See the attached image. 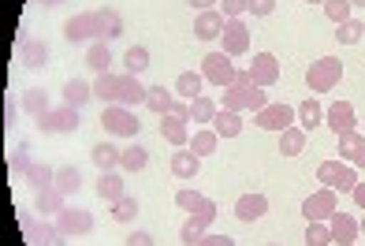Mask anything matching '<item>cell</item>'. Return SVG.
Returning <instances> with one entry per match:
<instances>
[{"instance_id": "1", "label": "cell", "mask_w": 365, "mask_h": 246, "mask_svg": "<svg viewBox=\"0 0 365 246\" xmlns=\"http://www.w3.org/2000/svg\"><path fill=\"white\" fill-rule=\"evenodd\" d=\"M343 82V60L339 56H321L306 68V86L313 93H331Z\"/></svg>"}, {"instance_id": "2", "label": "cell", "mask_w": 365, "mask_h": 246, "mask_svg": "<svg viewBox=\"0 0 365 246\" xmlns=\"http://www.w3.org/2000/svg\"><path fill=\"white\" fill-rule=\"evenodd\" d=\"M317 183L331 187L336 194H351L354 183H358V172H354V164H346V160H321L317 164Z\"/></svg>"}, {"instance_id": "3", "label": "cell", "mask_w": 365, "mask_h": 246, "mask_svg": "<svg viewBox=\"0 0 365 246\" xmlns=\"http://www.w3.org/2000/svg\"><path fill=\"white\" fill-rule=\"evenodd\" d=\"M339 212V194L331 190V187H321V190H313V194H306V202H302V217L309 220V224H328L331 217Z\"/></svg>"}, {"instance_id": "4", "label": "cell", "mask_w": 365, "mask_h": 246, "mask_svg": "<svg viewBox=\"0 0 365 246\" xmlns=\"http://www.w3.org/2000/svg\"><path fill=\"white\" fill-rule=\"evenodd\" d=\"M78 127H82V116H78V108H71V105L48 108L45 116H38V130H41V135H75Z\"/></svg>"}, {"instance_id": "5", "label": "cell", "mask_w": 365, "mask_h": 246, "mask_svg": "<svg viewBox=\"0 0 365 246\" xmlns=\"http://www.w3.org/2000/svg\"><path fill=\"white\" fill-rule=\"evenodd\" d=\"M101 127L108 130L112 138H135L138 130H142L138 116H135L127 105H108V108L101 112Z\"/></svg>"}, {"instance_id": "6", "label": "cell", "mask_w": 365, "mask_h": 246, "mask_svg": "<svg viewBox=\"0 0 365 246\" xmlns=\"http://www.w3.org/2000/svg\"><path fill=\"white\" fill-rule=\"evenodd\" d=\"M235 63H231V56L227 53H205V60H202V78L209 82V86H220V90H227L231 82H235Z\"/></svg>"}, {"instance_id": "7", "label": "cell", "mask_w": 365, "mask_h": 246, "mask_svg": "<svg viewBox=\"0 0 365 246\" xmlns=\"http://www.w3.org/2000/svg\"><path fill=\"white\" fill-rule=\"evenodd\" d=\"M23 232H26L30 246H63V242H68V235L56 227V220L53 224H48V220H30L26 209H23Z\"/></svg>"}, {"instance_id": "8", "label": "cell", "mask_w": 365, "mask_h": 246, "mask_svg": "<svg viewBox=\"0 0 365 246\" xmlns=\"http://www.w3.org/2000/svg\"><path fill=\"white\" fill-rule=\"evenodd\" d=\"M250 30H246V23L242 19H227V26H224V34H220V53H227L231 60L235 56H246L250 53Z\"/></svg>"}, {"instance_id": "9", "label": "cell", "mask_w": 365, "mask_h": 246, "mask_svg": "<svg viewBox=\"0 0 365 246\" xmlns=\"http://www.w3.org/2000/svg\"><path fill=\"white\" fill-rule=\"evenodd\" d=\"M294 120H298V112L291 105H264L261 112H254V123L261 130H287L294 127Z\"/></svg>"}, {"instance_id": "10", "label": "cell", "mask_w": 365, "mask_h": 246, "mask_svg": "<svg viewBox=\"0 0 365 246\" xmlns=\"http://www.w3.org/2000/svg\"><path fill=\"white\" fill-rule=\"evenodd\" d=\"M250 82L254 86H261V90H269V86H276V78H279V60L272 56V53H254V60H250Z\"/></svg>"}, {"instance_id": "11", "label": "cell", "mask_w": 365, "mask_h": 246, "mask_svg": "<svg viewBox=\"0 0 365 246\" xmlns=\"http://www.w3.org/2000/svg\"><path fill=\"white\" fill-rule=\"evenodd\" d=\"M56 227L68 239H75V235H90L93 232V212H86V209H75V205H68L56 217Z\"/></svg>"}, {"instance_id": "12", "label": "cell", "mask_w": 365, "mask_h": 246, "mask_svg": "<svg viewBox=\"0 0 365 246\" xmlns=\"http://www.w3.org/2000/svg\"><path fill=\"white\" fill-rule=\"evenodd\" d=\"M63 38H68V45L97 41V19H93V11H78V15H71V19L63 23Z\"/></svg>"}, {"instance_id": "13", "label": "cell", "mask_w": 365, "mask_h": 246, "mask_svg": "<svg viewBox=\"0 0 365 246\" xmlns=\"http://www.w3.org/2000/svg\"><path fill=\"white\" fill-rule=\"evenodd\" d=\"M324 123L331 127V135H336V138H343V135H351V130H358L354 105H351V101H336V105L324 112Z\"/></svg>"}, {"instance_id": "14", "label": "cell", "mask_w": 365, "mask_h": 246, "mask_svg": "<svg viewBox=\"0 0 365 246\" xmlns=\"http://www.w3.org/2000/svg\"><path fill=\"white\" fill-rule=\"evenodd\" d=\"M224 26H227V19H224L220 8H209V11L194 15V38L197 41H217L224 34Z\"/></svg>"}, {"instance_id": "15", "label": "cell", "mask_w": 365, "mask_h": 246, "mask_svg": "<svg viewBox=\"0 0 365 246\" xmlns=\"http://www.w3.org/2000/svg\"><path fill=\"white\" fill-rule=\"evenodd\" d=\"M331 227V246H354L361 227H358V217H351V212H336V217L328 220Z\"/></svg>"}, {"instance_id": "16", "label": "cell", "mask_w": 365, "mask_h": 246, "mask_svg": "<svg viewBox=\"0 0 365 246\" xmlns=\"http://www.w3.org/2000/svg\"><path fill=\"white\" fill-rule=\"evenodd\" d=\"M217 220V212H194V217H187L182 220V227H179V242L182 246H197L205 235H209V224Z\"/></svg>"}, {"instance_id": "17", "label": "cell", "mask_w": 365, "mask_h": 246, "mask_svg": "<svg viewBox=\"0 0 365 246\" xmlns=\"http://www.w3.org/2000/svg\"><path fill=\"white\" fill-rule=\"evenodd\" d=\"M19 63L30 71H38L48 63V45L41 38H19Z\"/></svg>"}, {"instance_id": "18", "label": "cell", "mask_w": 365, "mask_h": 246, "mask_svg": "<svg viewBox=\"0 0 365 246\" xmlns=\"http://www.w3.org/2000/svg\"><path fill=\"white\" fill-rule=\"evenodd\" d=\"M187 123L190 120H179V116H160V138L168 142V145H175V150H187L190 145V130H187Z\"/></svg>"}, {"instance_id": "19", "label": "cell", "mask_w": 365, "mask_h": 246, "mask_svg": "<svg viewBox=\"0 0 365 246\" xmlns=\"http://www.w3.org/2000/svg\"><path fill=\"white\" fill-rule=\"evenodd\" d=\"M336 153H339L346 164H354V168H365V135H361V130L343 135V138L336 142Z\"/></svg>"}, {"instance_id": "20", "label": "cell", "mask_w": 365, "mask_h": 246, "mask_svg": "<svg viewBox=\"0 0 365 246\" xmlns=\"http://www.w3.org/2000/svg\"><path fill=\"white\" fill-rule=\"evenodd\" d=\"M93 19H97V41H115L123 34V15L115 8H97Z\"/></svg>"}, {"instance_id": "21", "label": "cell", "mask_w": 365, "mask_h": 246, "mask_svg": "<svg viewBox=\"0 0 365 246\" xmlns=\"http://www.w3.org/2000/svg\"><path fill=\"white\" fill-rule=\"evenodd\" d=\"M145 86L138 82V75H120V90H115V105H127V108H135V105H145Z\"/></svg>"}, {"instance_id": "22", "label": "cell", "mask_w": 365, "mask_h": 246, "mask_svg": "<svg viewBox=\"0 0 365 246\" xmlns=\"http://www.w3.org/2000/svg\"><path fill=\"white\" fill-rule=\"evenodd\" d=\"M264 212H269V198H264V194H242V198L235 202V217H239L242 224L261 220Z\"/></svg>"}, {"instance_id": "23", "label": "cell", "mask_w": 365, "mask_h": 246, "mask_svg": "<svg viewBox=\"0 0 365 246\" xmlns=\"http://www.w3.org/2000/svg\"><path fill=\"white\" fill-rule=\"evenodd\" d=\"M123 194H127V179H123V172H120V168L97 175V198H105V202H120Z\"/></svg>"}, {"instance_id": "24", "label": "cell", "mask_w": 365, "mask_h": 246, "mask_svg": "<svg viewBox=\"0 0 365 246\" xmlns=\"http://www.w3.org/2000/svg\"><path fill=\"white\" fill-rule=\"evenodd\" d=\"M175 205L187 212V217H194V212H217V202L205 198V194H197V190H175Z\"/></svg>"}, {"instance_id": "25", "label": "cell", "mask_w": 365, "mask_h": 246, "mask_svg": "<svg viewBox=\"0 0 365 246\" xmlns=\"http://www.w3.org/2000/svg\"><path fill=\"white\" fill-rule=\"evenodd\" d=\"M34 209H38V212H45V217H60V212L68 209V194L56 190V187L38 190V194H34Z\"/></svg>"}, {"instance_id": "26", "label": "cell", "mask_w": 365, "mask_h": 246, "mask_svg": "<svg viewBox=\"0 0 365 246\" xmlns=\"http://www.w3.org/2000/svg\"><path fill=\"white\" fill-rule=\"evenodd\" d=\"M120 157H123V150H115L112 142H97L90 150V160H93L97 172H115L120 168Z\"/></svg>"}, {"instance_id": "27", "label": "cell", "mask_w": 365, "mask_h": 246, "mask_svg": "<svg viewBox=\"0 0 365 246\" xmlns=\"http://www.w3.org/2000/svg\"><path fill=\"white\" fill-rule=\"evenodd\" d=\"M90 97H93V82H86V78H68L63 82V105L82 108Z\"/></svg>"}, {"instance_id": "28", "label": "cell", "mask_w": 365, "mask_h": 246, "mask_svg": "<svg viewBox=\"0 0 365 246\" xmlns=\"http://www.w3.org/2000/svg\"><path fill=\"white\" fill-rule=\"evenodd\" d=\"M197 168H202V157H197L194 150H182L172 157V175L179 179V183H187V179L197 175Z\"/></svg>"}, {"instance_id": "29", "label": "cell", "mask_w": 365, "mask_h": 246, "mask_svg": "<svg viewBox=\"0 0 365 246\" xmlns=\"http://www.w3.org/2000/svg\"><path fill=\"white\" fill-rule=\"evenodd\" d=\"M212 130H217L220 138H239V135H242V112L220 108L217 116H212Z\"/></svg>"}, {"instance_id": "30", "label": "cell", "mask_w": 365, "mask_h": 246, "mask_svg": "<svg viewBox=\"0 0 365 246\" xmlns=\"http://www.w3.org/2000/svg\"><path fill=\"white\" fill-rule=\"evenodd\" d=\"M86 68H90L93 75L112 71V48H108V41H93V45L86 48Z\"/></svg>"}, {"instance_id": "31", "label": "cell", "mask_w": 365, "mask_h": 246, "mask_svg": "<svg viewBox=\"0 0 365 246\" xmlns=\"http://www.w3.org/2000/svg\"><path fill=\"white\" fill-rule=\"evenodd\" d=\"M294 112H298V127H302V130H313V127L324 123V108H321L317 97H306V101L298 105Z\"/></svg>"}, {"instance_id": "32", "label": "cell", "mask_w": 365, "mask_h": 246, "mask_svg": "<svg viewBox=\"0 0 365 246\" xmlns=\"http://www.w3.org/2000/svg\"><path fill=\"white\" fill-rule=\"evenodd\" d=\"M202 86H205L202 71H182L175 78V93L182 97V101H197V97H202Z\"/></svg>"}, {"instance_id": "33", "label": "cell", "mask_w": 365, "mask_h": 246, "mask_svg": "<svg viewBox=\"0 0 365 246\" xmlns=\"http://www.w3.org/2000/svg\"><path fill=\"white\" fill-rule=\"evenodd\" d=\"M306 135H309V130H302V127L279 130V153H284V157H298L306 150Z\"/></svg>"}, {"instance_id": "34", "label": "cell", "mask_w": 365, "mask_h": 246, "mask_svg": "<svg viewBox=\"0 0 365 246\" xmlns=\"http://www.w3.org/2000/svg\"><path fill=\"white\" fill-rule=\"evenodd\" d=\"M217 145H220V135L212 127H202V130H194V135H190L187 150H194L197 157H209V153H217Z\"/></svg>"}, {"instance_id": "35", "label": "cell", "mask_w": 365, "mask_h": 246, "mask_svg": "<svg viewBox=\"0 0 365 246\" xmlns=\"http://www.w3.org/2000/svg\"><path fill=\"white\" fill-rule=\"evenodd\" d=\"M19 105H23V112L26 116H45L48 112V93L41 90V86H34V90H23V97H19Z\"/></svg>"}, {"instance_id": "36", "label": "cell", "mask_w": 365, "mask_h": 246, "mask_svg": "<svg viewBox=\"0 0 365 246\" xmlns=\"http://www.w3.org/2000/svg\"><path fill=\"white\" fill-rule=\"evenodd\" d=\"M145 164H149V150L138 142H130L120 157V172H145Z\"/></svg>"}, {"instance_id": "37", "label": "cell", "mask_w": 365, "mask_h": 246, "mask_svg": "<svg viewBox=\"0 0 365 246\" xmlns=\"http://www.w3.org/2000/svg\"><path fill=\"white\" fill-rule=\"evenodd\" d=\"M250 90H254V86H227L224 97H220V108H227V112H246V108H250Z\"/></svg>"}, {"instance_id": "38", "label": "cell", "mask_w": 365, "mask_h": 246, "mask_svg": "<svg viewBox=\"0 0 365 246\" xmlns=\"http://www.w3.org/2000/svg\"><path fill=\"white\" fill-rule=\"evenodd\" d=\"M23 179H26V183H30V187H34V194H38V190H48V187H53V183H56V172H53V168H48V164H41V160H34V164H30V172H26Z\"/></svg>"}, {"instance_id": "39", "label": "cell", "mask_w": 365, "mask_h": 246, "mask_svg": "<svg viewBox=\"0 0 365 246\" xmlns=\"http://www.w3.org/2000/svg\"><path fill=\"white\" fill-rule=\"evenodd\" d=\"M56 190H63L71 198V194H78L82 190V172L75 168V164H63V168H56V183H53Z\"/></svg>"}, {"instance_id": "40", "label": "cell", "mask_w": 365, "mask_h": 246, "mask_svg": "<svg viewBox=\"0 0 365 246\" xmlns=\"http://www.w3.org/2000/svg\"><path fill=\"white\" fill-rule=\"evenodd\" d=\"M145 105L153 108L157 116H168L172 105H175V93H172V90H164V86H149V93H145Z\"/></svg>"}, {"instance_id": "41", "label": "cell", "mask_w": 365, "mask_h": 246, "mask_svg": "<svg viewBox=\"0 0 365 246\" xmlns=\"http://www.w3.org/2000/svg\"><path fill=\"white\" fill-rule=\"evenodd\" d=\"M115 90H120V75H112V71L97 75V82H93V97H97V101L115 105Z\"/></svg>"}, {"instance_id": "42", "label": "cell", "mask_w": 365, "mask_h": 246, "mask_svg": "<svg viewBox=\"0 0 365 246\" xmlns=\"http://www.w3.org/2000/svg\"><path fill=\"white\" fill-rule=\"evenodd\" d=\"M336 41H339V45H358V41H365V23H361V19L339 23V26H336Z\"/></svg>"}, {"instance_id": "43", "label": "cell", "mask_w": 365, "mask_h": 246, "mask_svg": "<svg viewBox=\"0 0 365 246\" xmlns=\"http://www.w3.org/2000/svg\"><path fill=\"white\" fill-rule=\"evenodd\" d=\"M138 198H135V194H123V198L120 202H112V220L115 224H127V220H135L138 217Z\"/></svg>"}, {"instance_id": "44", "label": "cell", "mask_w": 365, "mask_h": 246, "mask_svg": "<svg viewBox=\"0 0 365 246\" xmlns=\"http://www.w3.org/2000/svg\"><path fill=\"white\" fill-rule=\"evenodd\" d=\"M123 63H127V75H142L149 68V48L145 45H130L123 53Z\"/></svg>"}, {"instance_id": "45", "label": "cell", "mask_w": 365, "mask_h": 246, "mask_svg": "<svg viewBox=\"0 0 365 246\" xmlns=\"http://www.w3.org/2000/svg\"><path fill=\"white\" fill-rule=\"evenodd\" d=\"M30 164H34V160H30V145L19 142V145H15V153H8V175H26Z\"/></svg>"}, {"instance_id": "46", "label": "cell", "mask_w": 365, "mask_h": 246, "mask_svg": "<svg viewBox=\"0 0 365 246\" xmlns=\"http://www.w3.org/2000/svg\"><path fill=\"white\" fill-rule=\"evenodd\" d=\"M217 105H212V97H197V101H190V123H212V116H217Z\"/></svg>"}, {"instance_id": "47", "label": "cell", "mask_w": 365, "mask_h": 246, "mask_svg": "<svg viewBox=\"0 0 365 246\" xmlns=\"http://www.w3.org/2000/svg\"><path fill=\"white\" fill-rule=\"evenodd\" d=\"M351 8H354L351 0H324V15H328V19L336 23V26L351 19Z\"/></svg>"}, {"instance_id": "48", "label": "cell", "mask_w": 365, "mask_h": 246, "mask_svg": "<svg viewBox=\"0 0 365 246\" xmlns=\"http://www.w3.org/2000/svg\"><path fill=\"white\" fill-rule=\"evenodd\" d=\"M306 246H331V227L328 224H309L306 227Z\"/></svg>"}, {"instance_id": "49", "label": "cell", "mask_w": 365, "mask_h": 246, "mask_svg": "<svg viewBox=\"0 0 365 246\" xmlns=\"http://www.w3.org/2000/svg\"><path fill=\"white\" fill-rule=\"evenodd\" d=\"M220 11H224V19H242L250 11V0H220Z\"/></svg>"}, {"instance_id": "50", "label": "cell", "mask_w": 365, "mask_h": 246, "mask_svg": "<svg viewBox=\"0 0 365 246\" xmlns=\"http://www.w3.org/2000/svg\"><path fill=\"white\" fill-rule=\"evenodd\" d=\"M272 11H276V0H250V15H257V19H269Z\"/></svg>"}, {"instance_id": "51", "label": "cell", "mask_w": 365, "mask_h": 246, "mask_svg": "<svg viewBox=\"0 0 365 246\" xmlns=\"http://www.w3.org/2000/svg\"><path fill=\"white\" fill-rule=\"evenodd\" d=\"M123 246H157V242H153V235H149V232H130Z\"/></svg>"}, {"instance_id": "52", "label": "cell", "mask_w": 365, "mask_h": 246, "mask_svg": "<svg viewBox=\"0 0 365 246\" xmlns=\"http://www.w3.org/2000/svg\"><path fill=\"white\" fill-rule=\"evenodd\" d=\"M197 246H235V239H231V235H212V232H209Z\"/></svg>"}, {"instance_id": "53", "label": "cell", "mask_w": 365, "mask_h": 246, "mask_svg": "<svg viewBox=\"0 0 365 246\" xmlns=\"http://www.w3.org/2000/svg\"><path fill=\"white\" fill-rule=\"evenodd\" d=\"M19 108H23V105H15L11 97H4V123H8V127H15V116H19Z\"/></svg>"}, {"instance_id": "54", "label": "cell", "mask_w": 365, "mask_h": 246, "mask_svg": "<svg viewBox=\"0 0 365 246\" xmlns=\"http://www.w3.org/2000/svg\"><path fill=\"white\" fill-rule=\"evenodd\" d=\"M172 116H179V120H190V101H182V97H175V105H172Z\"/></svg>"}, {"instance_id": "55", "label": "cell", "mask_w": 365, "mask_h": 246, "mask_svg": "<svg viewBox=\"0 0 365 246\" xmlns=\"http://www.w3.org/2000/svg\"><path fill=\"white\" fill-rule=\"evenodd\" d=\"M194 11H209V8H220V0H187Z\"/></svg>"}, {"instance_id": "56", "label": "cell", "mask_w": 365, "mask_h": 246, "mask_svg": "<svg viewBox=\"0 0 365 246\" xmlns=\"http://www.w3.org/2000/svg\"><path fill=\"white\" fill-rule=\"evenodd\" d=\"M351 198H354V205L365 212V183H354V190H351Z\"/></svg>"}, {"instance_id": "57", "label": "cell", "mask_w": 365, "mask_h": 246, "mask_svg": "<svg viewBox=\"0 0 365 246\" xmlns=\"http://www.w3.org/2000/svg\"><path fill=\"white\" fill-rule=\"evenodd\" d=\"M231 86H254V82H250V71H235V82H231Z\"/></svg>"}, {"instance_id": "58", "label": "cell", "mask_w": 365, "mask_h": 246, "mask_svg": "<svg viewBox=\"0 0 365 246\" xmlns=\"http://www.w3.org/2000/svg\"><path fill=\"white\" fill-rule=\"evenodd\" d=\"M41 8H56V4H68V0H38Z\"/></svg>"}, {"instance_id": "59", "label": "cell", "mask_w": 365, "mask_h": 246, "mask_svg": "<svg viewBox=\"0 0 365 246\" xmlns=\"http://www.w3.org/2000/svg\"><path fill=\"white\" fill-rule=\"evenodd\" d=\"M351 4H354V8H365V0H351Z\"/></svg>"}, {"instance_id": "60", "label": "cell", "mask_w": 365, "mask_h": 246, "mask_svg": "<svg viewBox=\"0 0 365 246\" xmlns=\"http://www.w3.org/2000/svg\"><path fill=\"white\" fill-rule=\"evenodd\" d=\"M358 227H361V235H365V217H361V220H358Z\"/></svg>"}, {"instance_id": "61", "label": "cell", "mask_w": 365, "mask_h": 246, "mask_svg": "<svg viewBox=\"0 0 365 246\" xmlns=\"http://www.w3.org/2000/svg\"><path fill=\"white\" fill-rule=\"evenodd\" d=\"M306 4H324V0H306Z\"/></svg>"}, {"instance_id": "62", "label": "cell", "mask_w": 365, "mask_h": 246, "mask_svg": "<svg viewBox=\"0 0 365 246\" xmlns=\"http://www.w3.org/2000/svg\"><path fill=\"white\" fill-rule=\"evenodd\" d=\"M269 246H279V242H269Z\"/></svg>"}, {"instance_id": "63", "label": "cell", "mask_w": 365, "mask_h": 246, "mask_svg": "<svg viewBox=\"0 0 365 246\" xmlns=\"http://www.w3.org/2000/svg\"><path fill=\"white\" fill-rule=\"evenodd\" d=\"M361 135H365V130H361Z\"/></svg>"}, {"instance_id": "64", "label": "cell", "mask_w": 365, "mask_h": 246, "mask_svg": "<svg viewBox=\"0 0 365 246\" xmlns=\"http://www.w3.org/2000/svg\"><path fill=\"white\" fill-rule=\"evenodd\" d=\"M354 246H358V242H354Z\"/></svg>"}]
</instances>
